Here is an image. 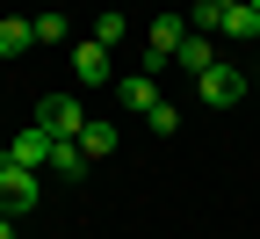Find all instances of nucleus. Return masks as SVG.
I'll return each instance as SVG.
<instances>
[{
  "mask_svg": "<svg viewBox=\"0 0 260 239\" xmlns=\"http://www.w3.org/2000/svg\"><path fill=\"white\" fill-rule=\"evenodd\" d=\"M37 196H44V174H37V167L0 160V210H8V218H22V210H37Z\"/></svg>",
  "mask_w": 260,
  "mask_h": 239,
  "instance_id": "nucleus-1",
  "label": "nucleus"
},
{
  "mask_svg": "<svg viewBox=\"0 0 260 239\" xmlns=\"http://www.w3.org/2000/svg\"><path fill=\"white\" fill-rule=\"evenodd\" d=\"M181 44H188V15H159V22L145 29V73L174 65V58H181Z\"/></svg>",
  "mask_w": 260,
  "mask_h": 239,
  "instance_id": "nucleus-2",
  "label": "nucleus"
},
{
  "mask_svg": "<svg viewBox=\"0 0 260 239\" xmlns=\"http://www.w3.org/2000/svg\"><path fill=\"white\" fill-rule=\"evenodd\" d=\"M195 94H203L210 109H232V101L253 94V80L239 73V65H210V73H195Z\"/></svg>",
  "mask_w": 260,
  "mask_h": 239,
  "instance_id": "nucleus-3",
  "label": "nucleus"
},
{
  "mask_svg": "<svg viewBox=\"0 0 260 239\" xmlns=\"http://www.w3.org/2000/svg\"><path fill=\"white\" fill-rule=\"evenodd\" d=\"M37 123L51 130V138H80V130H87L80 94H44V101H37Z\"/></svg>",
  "mask_w": 260,
  "mask_h": 239,
  "instance_id": "nucleus-4",
  "label": "nucleus"
},
{
  "mask_svg": "<svg viewBox=\"0 0 260 239\" xmlns=\"http://www.w3.org/2000/svg\"><path fill=\"white\" fill-rule=\"evenodd\" d=\"M102 80H116V58H109V44L80 37V44H73V87H102Z\"/></svg>",
  "mask_w": 260,
  "mask_h": 239,
  "instance_id": "nucleus-5",
  "label": "nucleus"
},
{
  "mask_svg": "<svg viewBox=\"0 0 260 239\" xmlns=\"http://www.w3.org/2000/svg\"><path fill=\"white\" fill-rule=\"evenodd\" d=\"M51 152H58V138H51L44 123H29V130H15V138H8V160H15V167H37V174L51 167Z\"/></svg>",
  "mask_w": 260,
  "mask_h": 239,
  "instance_id": "nucleus-6",
  "label": "nucleus"
},
{
  "mask_svg": "<svg viewBox=\"0 0 260 239\" xmlns=\"http://www.w3.org/2000/svg\"><path fill=\"white\" fill-rule=\"evenodd\" d=\"M116 101L130 116H152V101H159V73H123L116 80Z\"/></svg>",
  "mask_w": 260,
  "mask_h": 239,
  "instance_id": "nucleus-7",
  "label": "nucleus"
},
{
  "mask_svg": "<svg viewBox=\"0 0 260 239\" xmlns=\"http://www.w3.org/2000/svg\"><path fill=\"white\" fill-rule=\"evenodd\" d=\"M87 167H94V160L80 152V138H58V152H51V174H58V181H80Z\"/></svg>",
  "mask_w": 260,
  "mask_h": 239,
  "instance_id": "nucleus-8",
  "label": "nucleus"
},
{
  "mask_svg": "<svg viewBox=\"0 0 260 239\" xmlns=\"http://www.w3.org/2000/svg\"><path fill=\"white\" fill-rule=\"evenodd\" d=\"M217 37H224V44H253V37H260V15H253V8H224Z\"/></svg>",
  "mask_w": 260,
  "mask_h": 239,
  "instance_id": "nucleus-9",
  "label": "nucleus"
},
{
  "mask_svg": "<svg viewBox=\"0 0 260 239\" xmlns=\"http://www.w3.org/2000/svg\"><path fill=\"white\" fill-rule=\"evenodd\" d=\"M174 65H188V73H210V65H217V44L203 37V29H188V44H181V58Z\"/></svg>",
  "mask_w": 260,
  "mask_h": 239,
  "instance_id": "nucleus-10",
  "label": "nucleus"
},
{
  "mask_svg": "<svg viewBox=\"0 0 260 239\" xmlns=\"http://www.w3.org/2000/svg\"><path fill=\"white\" fill-rule=\"evenodd\" d=\"M22 51H37V29H29V22H0V58H22Z\"/></svg>",
  "mask_w": 260,
  "mask_h": 239,
  "instance_id": "nucleus-11",
  "label": "nucleus"
},
{
  "mask_svg": "<svg viewBox=\"0 0 260 239\" xmlns=\"http://www.w3.org/2000/svg\"><path fill=\"white\" fill-rule=\"evenodd\" d=\"M80 152H87V160H109V152H116V123H94V116H87V130H80Z\"/></svg>",
  "mask_w": 260,
  "mask_h": 239,
  "instance_id": "nucleus-12",
  "label": "nucleus"
},
{
  "mask_svg": "<svg viewBox=\"0 0 260 239\" xmlns=\"http://www.w3.org/2000/svg\"><path fill=\"white\" fill-rule=\"evenodd\" d=\"M29 29H37V44H44V51H51V44H73V22H65L58 8H44V15L29 22Z\"/></svg>",
  "mask_w": 260,
  "mask_h": 239,
  "instance_id": "nucleus-13",
  "label": "nucleus"
},
{
  "mask_svg": "<svg viewBox=\"0 0 260 239\" xmlns=\"http://www.w3.org/2000/svg\"><path fill=\"white\" fill-rule=\"evenodd\" d=\"M123 37H130V22H123L116 8H102V22H94V44H109V51H116Z\"/></svg>",
  "mask_w": 260,
  "mask_h": 239,
  "instance_id": "nucleus-14",
  "label": "nucleus"
},
{
  "mask_svg": "<svg viewBox=\"0 0 260 239\" xmlns=\"http://www.w3.org/2000/svg\"><path fill=\"white\" fill-rule=\"evenodd\" d=\"M145 123H152V138H174V130H181V116H174V101H152V116H145Z\"/></svg>",
  "mask_w": 260,
  "mask_h": 239,
  "instance_id": "nucleus-15",
  "label": "nucleus"
},
{
  "mask_svg": "<svg viewBox=\"0 0 260 239\" xmlns=\"http://www.w3.org/2000/svg\"><path fill=\"white\" fill-rule=\"evenodd\" d=\"M0 239H15V218H8V210H0Z\"/></svg>",
  "mask_w": 260,
  "mask_h": 239,
  "instance_id": "nucleus-16",
  "label": "nucleus"
},
{
  "mask_svg": "<svg viewBox=\"0 0 260 239\" xmlns=\"http://www.w3.org/2000/svg\"><path fill=\"white\" fill-rule=\"evenodd\" d=\"M217 8H246V0H217Z\"/></svg>",
  "mask_w": 260,
  "mask_h": 239,
  "instance_id": "nucleus-17",
  "label": "nucleus"
},
{
  "mask_svg": "<svg viewBox=\"0 0 260 239\" xmlns=\"http://www.w3.org/2000/svg\"><path fill=\"white\" fill-rule=\"evenodd\" d=\"M246 8H253V15H260V0H246Z\"/></svg>",
  "mask_w": 260,
  "mask_h": 239,
  "instance_id": "nucleus-18",
  "label": "nucleus"
},
{
  "mask_svg": "<svg viewBox=\"0 0 260 239\" xmlns=\"http://www.w3.org/2000/svg\"><path fill=\"white\" fill-rule=\"evenodd\" d=\"M253 94H260V73H253Z\"/></svg>",
  "mask_w": 260,
  "mask_h": 239,
  "instance_id": "nucleus-19",
  "label": "nucleus"
},
{
  "mask_svg": "<svg viewBox=\"0 0 260 239\" xmlns=\"http://www.w3.org/2000/svg\"><path fill=\"white\" fill-rule=\"evenodd\" d=\"M0 160H8V152H0Z\"/></svg>",
  "mask_w": 260,
  "mask_h": 239,
  "instance_id": "nucleus-20",
  "label": "nucleus"
}]
</instances>
